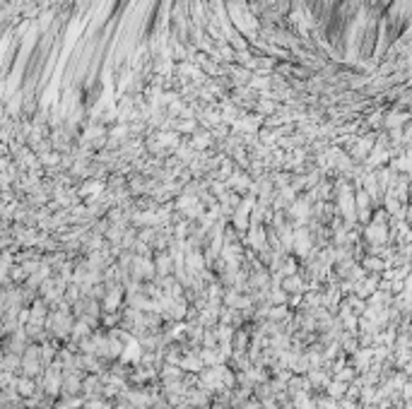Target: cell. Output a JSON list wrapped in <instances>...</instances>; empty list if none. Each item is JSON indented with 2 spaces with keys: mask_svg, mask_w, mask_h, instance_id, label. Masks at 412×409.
<instances>
[{
  "mask_svg": "<svg viewBox=\"0 0 412 409\" xmlns=\"http://www.w3.org/2000/svg\"><path fill=\"white\" fill-rule=\"evenodd\" d=\"M234 347H236V349H244V347H246V335L244 333L236 335V337H234Z\"/></svg>",
  "mask_w": 412,
  "mask_h": 409,
  "instance_id": "2",
  "label": "cell"
},
{
  "mask_svg": "<svg viewBox=\"0 0 412 409\" xmlns=\"http://www.w3.org/2000/svg\"><path fill=\"white\" fill-rule=\"evenodd\" d=\"M352 371H350V368H347V371H343V373H340V375H337V380H343V383H347V380H352Z\"/></svg>",
  "mask_w": 412,
  "mask_h": 409,
  "instance_id": "3",
  "label": "cell"
},
{
  "mask_svg": "<svg viewBox=\"0 0 412 409\" xmlns=\"http://www.w3.org/2000/svg\"><path fill=\"white\" fill-rule=\"evenodd\" d=\"M345 390H347V383H343V380H335V383H330V395H335V397L345 395Z\"/></svg>",
  "mask_w": 412,
  "mask_h": 409,
  "instance_id": "1",
  "label": "cell"
}]
</instances>
